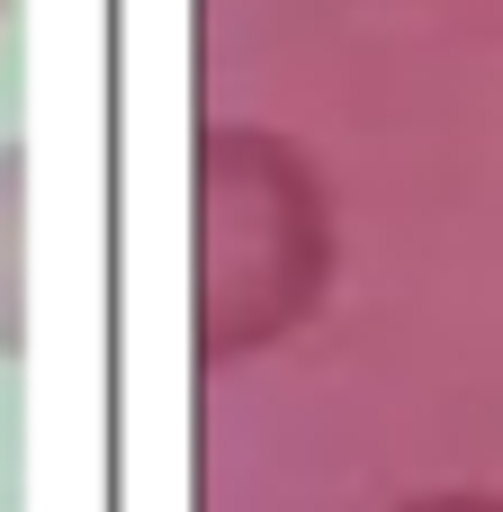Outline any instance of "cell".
Segmentation results:
<instances>
[{
	"instance_id": "obj_1",
	"label": "cell",
	"mask_w": 503,
	"mask_h": 512,
	"mask_svg": "<svg viewBox=\"0 0 503 512\" xmlns=\"http://www.w3.org/2000/svg\"><path fill=\"white\" fill-rule=\"evenodd\" d=\"M333 279V198L279 126H198L189 144V351L198 369L288 342Z\"/></svg>"
},
{
	"instance_id": "obj_2",
	"label": "cell",
	"mask_w": 503,
	"mask_h": 512,
	"mask_svg": "<svg viewBox=\"0 0 503 512\" xmlns=\"http://www.w3.org/2000/svg\"><path fill=\"white\" fill-rule=\"evenodd\" d=\"M27 351V144H0V360Z\"/></svg>"
},
{
	"instance_id": "obj_3",
	"label": "cell",
	"mask_w": 503,
	"mask_h": 512,
	"mask_svg": "<svg viewBox=\"0 0 503 512\" xmlns=\"http://www.w3.org/2000/svg\"><path fill=\"white\" fill-rule=\"evenodd\" d=\"M396 512H503V495H477V486H441V495H414Z\"/></svg>"
},
{
	"instance_id": "obj_4",
	"label": "cell",
	"mask_w": 503,
	"mask_h": 512,
	"mask_svg": "<svg viewBox=\"0 0 503 512\" xmlns=\"http://www.w3.org/2000/svg\"><path fill=\"white\" fill-rule=\"evenodd\" d=\"M0 9H9V0H0Z\"/></svg>"
}]
</instances>
